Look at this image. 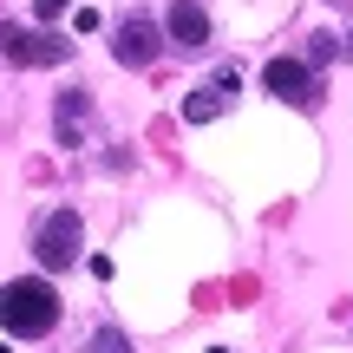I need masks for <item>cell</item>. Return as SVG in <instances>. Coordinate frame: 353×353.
Wrapping results in <instances>:
<instances>
[{
    "label": "cell",
    "mask_w": 353,
    "mask_h": 353,
    "mask_svg": "<svg viewBox=\"0 0 353 353\" xmlns=\"http://www.w3.org/2000/svg\"><path fill=\"white\" fill-rule=\"evenodd\" d=\"M0 327L20 334V341H39V334L59 327V294H52V281L39 275H20L0 288Z\"/></svg>",
    "instance_id": "cell-1"
},
{
    "label": "cell",
    "mask_w": 353,
    "mask_h": 353,
    "mask_svg": "<svg viewBox=\"0 0 353 353\" xmlns=\"http://www.w3.org/2000/svg\"><path fill=\"white\" fill-rule=\"evenodd\" d=\"M79 242H85L79 210H52L46 229H39V262H46V268H72L79 262Z\"/></svg>",
    "instance_id": "cell-2"
},
{
    "label": "cell",
    "mask_w": 353,
    "mask_h": 353,
    "mask_svg": "<svg viewBox=\"0 0 353 353\" xmlns=\"http://www.w3.org/2000/svg\"><path fill=\"white\" fill-rule=\"evenodd\" d=\"M0 52L13 65H65L72 46L65 39H46V33H26V26H0Z\"/></svg>",
    "instance_id": "cell-3"
},
{
    "label": "cell",
    "mask_w": 353,
    "mask_h": 353,
    "mask_svg": "<svg viewBox=\"0 0 353 353\" xmlns=\"http://www.w3.org/2000/svg\"><path fill=\"white\" fill-rule=\"evenodd\" d=\"M157 46H164V33H157V20H151V13H131V20L118 26V39H112V59L138 72V65H151V59H157Z\"/></svg>",
    "instance_id": "cell-4"
},
{
    "label": "cell",
    "mask_w": 353,
    "mask_h": 353,
    "mask_svg": "<svg viewBox=\"0 0 353 353\" xmlns=\"http://www.w3.org/2000/svg\"><path fill=\"white\" fill-rule=\"evenodd\" d=\"M262 85L275 92V99H288V105H301V99H314V72H307L301 59H288V52H281V59H268V65H262Z\"/></svg>",
    "instance_id": "cell-5"
},
{
    "label": "cell",
    "mask_w": 353,
    "mask_h": 353,
    "mask_svg": "<svg viewBox=\"0 0 353 353\" xmlns=\"http://www.w3.org/2000/svg\"><path fill=\"white\" fill-rule=\"evenodd\" d=\"M229 99H236V72H223L216 85H203V92H190V99H183V118H190V125H210V118L229 112Z\"/></svg>",
    "instance_id": "cell-6"
},
{
    "label": "cell",
    "mask_w": 353,
    "mask_h": 353,
    "mask_svg": "<svg viewBox=\"0 0 353 353\" xmlns=\"http://www.w3.org/2000/svg\"><path fill=\"white\" fill-rule=\"evenodd\" d=\"M170 39L176 46H203V39H210V13H203L196 0H176L170 7Z\"/></svg>",
    "instance_id": "cell-7"
},
{
    "label": "cell",
    "mask_w": 353,
    "mask_h": 353,
    "mask_svg": "<svg viewBox=\"0 0 353 353\" xmlns=\"http://www.w3.org/2000/svg\"><path fill=\"white\" fill-rule=\"evenodd\" d=\"M79 125H85V92H59V144H79Z\"/></svg>",
    "instance_id": "cell-8"
},
{
    "label": "cell",
    "mask_w": 353,
    "mask_h": 353,
    "mask_svg": "<svg viewBox=\"0 0 353 353\" xmlns=\"http://www.w3.org/2000/svg\"><path fill=\"white\" fill-rule=\"evenodd\" d=\"M92 353H131V341L118 327H99V334H92Z\"/></svg>",
    "instance_id": "cell-9"
},
{
    "label": "cell",
    "mask_w": 353,
    "mask_h": 353,
    "mask_svg": "<svg viewBox=\"0 0 353 353\" xmlns=\"http://www.w3.org/2000/svg\"><path fill=\"white\" fill-rule=\"evenodd\" d=\"M334 52H341V46H334V33H314V39H307V59H314V65H327Z\"/></svg>",
    "instance_id": "cell-10"
},
{
    "label": "cell",
    "mask_w": 353,
    "mask_h": 353,
    "mask_svg": "<svg viewBox=\"0 0 353 353\" xmlns=\"http://www.w3.org/2000/svg\"><path fill=\"white\" fill-rule=\"evenodd\" d=\"M72 26H79V33H99L105 20H99V7H79V13H72Z\"/></svg>",
    "instance_id": "cell-11"
},
{
    "label": "cell",
    "mask_w": 353,
    "mask_h": 353,
    "mask_svg": "<svg viewBox=\"0 0 353 353\" xmlns=\"http://www.w3.org/2000/svg\"><path fill=\"white\" fill-rule=\"evenodd\" d=\"M72 0H39V20H52V13H65Z\"/></svg>",
    "instance_id": "cell-12"
},
{
    "label": "cell",
    "mask_w": 353,
    "mask_h": 353,
    "mask_svg": "<svg viewBox=\"0 0 353 353\" xmlns=\"http://www.w3.org/2000/svg\"><path fill=\"white\" fill-rule=\"evenodd\" d=\"M347 59H353V39H347Z\"/></svg>",
    "instance_id": "cell-13"
},
{
    "label": "cell",
    "mask_w": 353,
    "mask_h": 353,
    "mask_svg": "<svg viewBox=\"0 0 353 353\" xmlns=\"http://www.w3.org/2000/svg\"><path fill=\"white\" fill-rule=\"evenodd\" d=\"M0 353H7V347H0Z\"/></svg>",
    "instance_id": "cell-14"
}]
</instances>
